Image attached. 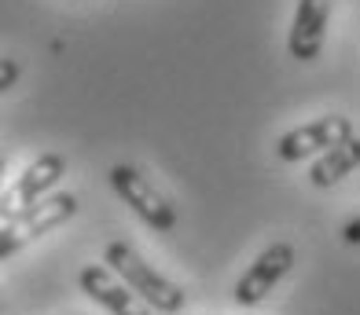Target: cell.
Instances as JSON below:
<instances>
[{
	"label": "cell",
	"mask_w": 360,
	"mask_h": 315,
	"mask_svg": "<svg viewBox=\"0 0 360 315\" xmlns=\"http://www.w3.org/2000/svg\"><path fill=\"white\" fill-rule=\"evenodd\" d=\"M342 242H346V246H360V217L342 224Z\"/></svg>",
	"instance_id": "11"
},
{
	"label": "cell",
	"mask_w": 360,
	"mask_h": 315,
	"mask_svg": "<svg viewBox=\"0 0 360 315\" xmlns=\"http://www.w3.org/2000/svg\"><path fill=\"white\" fill-rule=\"evenodd\" d=\"M327 22H331V0H298L287 33V52L298 62H313L323 52Z\"/></svg>",
	"instance_id": "8"
},
{
	"label": "cell",
	"mask_w": 360,
	"mask_h": 315,
	"mask_svg": "<svg viewBox=\"0 0 360 315\" xmlns=\"http://www.w3.org/2000/svg\"><path fill=\"white\" fill-rule=\"evenodd\" d=\"M0 308H4V301H0Z\"/></svg>",
	"instance_id": "13"
},
{
	"label": "cell",
	"mask_w": 360,
	"mask_h": 315,
	"mask_svg": "<svg viewBox=\"0 0 360 315\" xmlns=\"http://www.w3.org/2000/svg\"><path fill=\"white\" fill-rule=\"evenodd\" d=\"M19 77H22V66L11 55H0V95L11 92V85H19Z\"/></svg>",
	"instance_id": "10"
},
{
	"label": "cell",
	"mask_w": 360,
	"mask_h": 315,
	"mask_svg": "<svg viewBox=\"0 0 360 315\" xmlns=\"http://www.w3.org/2000/svg\"><path fill=\"white\" fill-rule=\"evenodd\" d=\"M63 176H67V158H63V154L48 151V154L34 158L19 173V180H15L11 187H4V194H0V220H8L11 213L41 202L44 194H52V187L59 184Z\"/></svg>",
	"instance_id": "6"
},
{
	"label": "cell",
	"mask_w": 360,
	"mask_h": 315,
	"mask_svg": "<svg viewBox=\"0 0 360 315\" xmlns=\"http://www.w3.org/2000/svg\"><path fill=\"white\" fill-rule=\"evenodd\" d=\"M4 180H8V158H4V154H0V194H4V187H8V184H4Z\"/></svg>",
	"instance_id": "12"
},
{
	"label": "cell",
	"mask_w": 360,
	"mask_h": 315,
	"mask_svg": "<svg viewBox=\"0 0 360 315\" xmlns=\"http://www.w3.org/2000/svg\"><path fill=\"white\" fill-rule=\"evenodd\" d=\"M77 286L85 290L89 301H96L110 315H151V308H147L107 264H85V268L77 272Z\"/></svg>",
	"instance_id": "7"
},
{
	"label": "cell",
	"mask_w": 360,
	"mask_h": 315,
	"mask_svg": "<svg viewBox=\"0 0 360 315\" xmlns=\"http://www.w3.org/2000/svg\"><path fill=\"white\" fill-rule=\"evenodd\" d=\"M349 136H353V121L346 114H323L316 121L283 132V136L276 140V158L280 161H305V158H316L323 151H331L335 143L349 140Z\"/></svg>",
	"instance_id": "4"
},
{
	"label": "cell",
	"mask_w": 360,
	"mask_h": 315,
	"mask_svg": "<svg viewBox=\"0 0 360 315\" xmlns=\"http://www.w3.org/2000/svg\"><path fill=\"white\" fill-rule=\"evenodd\" d=\"M103 260H107V268L122 279V283L133 290L140 301L151 308V311H162V315H176V311H184L188 304V293L180 290L173 279H166L162 272H155L151 264H147L133 246L129 242H107V250H103Z\"/></svg>",
	"instance_id": "1"
},
{
	"label": "cell",
	"mask_w": 360,
	"mask_h": 315,
	"mask_svg": "<svg viewBox=\"0 0 360 315\" xmlns=\"http://www.w3.org/2000/svg\"><path fill=\"white\" fill-rule=\"evenodd\" d=\"M107 180H110L114 194H118L122 202L133 209L151 231H162V235H169V231L176 227V209H173V202H169V198L162 194V191L151 184V180H147V176L136 169V165H129V161L110 165Z\"/></svg>",
	"instance_id": "3"
},
{
	"label": "cell",
	"mask_w": 360,
	"mask_h": 315,
	"mask_svg": "<svg viewBox=\"0 0 360 315\" xmlns=\"http://www.w3.org/2000/svg\"><path fill=\"white\" fill-rule=\"evenodd\" d=\"M294 268V246L290 242H272L257 253V260L250 264L247 272L239 275V283L232 290L239 308H254L287 279V272Z\"/></svg>",
	"instance_id": "5"
},
{
	"label": "cell",
	"mask_w": 360,
	"mask_h": 315,
	"mask_svg": "<svg viewBox=\"0 0 360 315\" xmlns=\"http://www.w3.org/2000/svg\"><path fill=\"white\" fill-rule=\"evenodd\" d=\"M360 169V136H349V140H342L335 143L331 151H323L313 158V169H309V184L327 191V187H335L342 184L349 173Z\"/></svg>",
	"instance_id": "9"
},
{
	"label": "cell",
	"mask_w": 360,
	"mask_h": 315,
	"mask_svg": "<svg viewBox=\"0 0 360 315\" xmlns=\"http://www.w3.org/2000/svg\"><path fill=\"white\" fill-rule=\"evenodd\" d=\"M74 213H77V194H70V191L44 194L41 202L11 213L8 220H0V260L15 257L19 250H26L30 242H37L41 235L74 220Z\"/></svg>",
	"instance_id": "2"
}]
</instances>
